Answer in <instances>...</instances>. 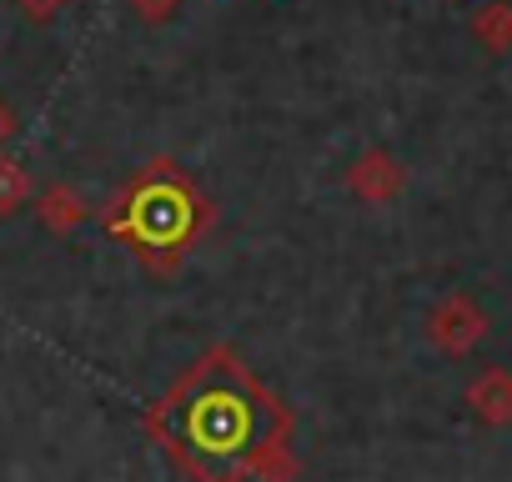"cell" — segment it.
Masks as SVG:
<instances>
[{"label": "cell", "mask_w": 512, "mask_h": 482, "mask_svg": "<svg viewBox=\"0 0 512 482\" xmlns=\"http://www.w3.org/2000/svg\"><path fill=\"white\" fill-rule=\"evenodd\" d=\"M41 216H46V226L66 231V226L86 221V206H81V201H76L66 186H56V191H46V196H41Z\"/></svg>", "instance_id": "obj_6"}, {"label": "cell", "mask_w": 512, "mask_h": 482, "mask_svg": "<svg viewBox=\"0 0 512 482\" xmlns=\"http://www.w3.org/2000/svg\"><path fill=\"white\" fill-rule=\"evenodd\" d=\"M482 332H487V317H482V307H477L472 297H462V292L442 297V302L432 307V317H427V337H432L442 352H452V357L472 352V347L482 342Z\"/></svg>", "instance_id": "obj_2"}, {"label": "cell", "mask_w": 512, "mask_h": 482, "mask_svg": "<svg viewBox=\"0 0 512 482\" xmlns=\"http://www.w3.org/2000/svg\"><path fill=\"white\" fill-rule=\"evenodd\" d=\"M347 186H352L362 201L387 206V201H392V196L407 186V171L397 166V156H387V151H367V156H357V161H352Z\"/></svg>", "instance_id": "obj_3"}, {"label": "cell", "mask_w": 512, "mask_h": 482, "mask_svg": "<svg viewBox=\"0 0 512 482\" xmlns=\"http://www.w3.org/2000/svg\"><path fill=\"white\" fill-rule=\"evenodd\" d=\"M251 442V407L231 392V387H211L201 392V402L191 407V427H186V447L206 452V457H231L246 452Z\"/></svg>", "instance_id": "obj_1"}, {"label": "cell", "mask_w": 512, "mask_h": 482, "mask_svg": "<svg viewBox=\"0 0 512 482\" xmlns=\"http://www.w3.org/2000/svg\"><path fill=\"white\" fill-rule=\"evenodd\" d=\"M472 36L487 46V51H507L512 46V6L497 0V6H482V16L472 21Z\"/></svg>", "instance_id": "obj_5"}, {"label": "cell", "mask_w": 512, "mask_h": 482, "mask_svg": "<svg viewBox=\"0 0 512 482\" xmlns=\"http://www.w3.org/2000/svg\"><path fill=\"white\" fill-rule=\"evenodd\" d=\"M131 6H136L146 21H166V16L176 11V0H131Z\"/></svg>", "instance_id": "obj_10"}, {"label": "cell", "mask_w": 512, "mask_h": 482, "mask_svg": "<svg viewBox=\"0 0 512 482\" xmlns=\"http://www.w3.org/2000/svg\"><path fill=\"white\" fill-rule=\"evenodd\" d=\"M467 402H472V412H477L482 422H492V427L512 422V372H502V367H487L482 377H472V387H467Z\"/></svg>", "instance_id": "obj_4"}, {"label": "cell", "mask_w": 512, "mask_h": 482, "mask_svg": "<svg viewBox=\"0 0 512 482\" xmlns=\"http://www.w3.org/2000/svg\"><path fill=\"white\" fill-rule=\"evenodd\" d=\"M146 216H151V236H166L161 226L166 221L181 226L186 221V206H181V196H146Z\"/></svg>", "instance_id": "obj_7"}, {"label": "cell", "mask_w": 512, "mask_h": 482, "mask_svg": "<svg viewBox=\"0 0 512 482\" xmlns=\"http://www.w3.org/2000/svg\"><path fill=\"white\" fill-rule=\"evenodd\" d=\"M16 6H21L26 16H36V21H51V16L66 6V0H16Z\"/></svg>", "instance_id": "obj_9"}, {"label": "cell", "mask_w": 512, "mask_h": 482, "mask_svg": "<svg viewBox=\"0 0 512 482\" xmlns=\"http://www.w3.org/2000/svg\"><path fill=\"white\" fill-rule=\"evenodd\" d=\"M21 201H26V176H21L11 161H0V216L16 211Z\"/></svg>", "instance_id": "obj_8"}, {"label": "cell", "mask_w": 512, "mask_h": 482, "mask_svg": "<svg viewBox=\"0 0 512 482\" xmlns=\"http://www.w3.org/2000/svg\"><path fill=\"white\" fill-rule=\"evenodd\" d=\"M6 136H11V111L0 106V141H6Z\"/></svg>", "instance_id": "obj_11"}]
</instances>
